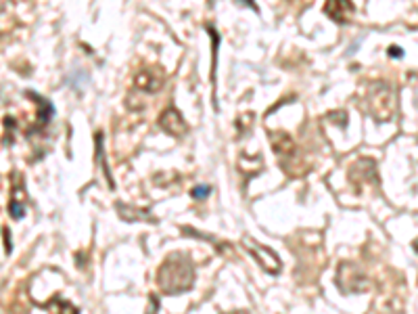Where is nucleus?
Here are the masks:
<instances>
[{
  "mask_svg": "<svg viewBox=\"0 0 418 314\" xmlns=\"http://www.w3.org/2000/svg\"><path fill=\"white\" fill-rule=\"evenodd\" d=\"M157 283L165 293L172 295L188 291L195 283L193 264L184 256H170L157 270Z\"/></svg>",
  "mask_w": 418,
  "mask_h": 314,
  "instance_id": "f257e3e1",
  "label": "nucleus"
},
{
  "mask_svg": "<svg viewBox=\"0 0 418 314\" xmlns=\"http://www.w3.org/2000/svg\"><path fill=\"white\" fill-rule=\"evenodd\" d=\"M395 109V101H393V93L389 86L379 84L376 86V93L370 95V103H368V113L374 117V120L385 122L393 115Z\"/></svg>",
  "mask_w": 418,
  "mask_h": 314,
  "instance_id": "f03ea898",
  "label": "nucleus"
},
{
  "mask_svg": "<svg viewBox=\"0 0 418 314\" xmlns=\"http://www.w3.org/2000/svg\"><path fill=\"white\" fill-rule=\"evenodd\" d=\"M339 287L345 293H358L368 287V279L356 264H343L339 268Z\"/></svg>",
  "mask_w": 418,
  "mask_h": 314,
  "instance_id": "7ed1b4c3",
  "label": "nucleus"
},
{
  "mask_svg": "<svg viewBox=\"0 0 418 314\" xmlns=\"http://www.w3.org/2000/svg\"><path fill=\"white\" fill-rule=\"evenodd\" d=\"M324 13L337 23H347L349 17L354 15V5L349 0H326Z\"/></svg>",
  "mask_w": 418,
  "mask_h": 314,
  "instance_id": "20e7f679",
  "label": "nucleus"
},
{
  "mask_svg": "<svg viewBox=\"0 0 418 314\" xmlns=\"http://www.w3.org/2000/svg\"><path fill=\"white\" fill-rule=\"evenodd\" d=\"M247 243H249L247 247L256 254V258L262 262V266H264L268 272H272V274H274V272H278V270H280V260H278V256H276L272 250H268L266 245H256L254 241H247Z\"/></svg>",
  "mask_w": 418,
  "mask_h": 314,
  "instance_id": "39448f33",
  "label": "nucleus"
},
{
  "mask_svg": "<svg viewBox=\"0 0 418 314\" xmlns=\"http://www.w3.org/2000/svg\"><path fill=\"white\" fill-rule=\"evenodd\" d=\"M159 124H161L167 132H170V134H184V132H186V124H184V120H182L180 113H178L176 109H167V111L161 115Z\"/></svg>",
  "mask_w": 418,
  "mask_h": 314,
  "instance_id": "423d86ee",
  "label": "nucleus"
},
{
  "mask_svg": "<svg viewBox=\"0 0 418 314\" xmlns=\"http://www.w3.org/2000/svg\"><path fill=\"white\" fill-rule=\"evenodd\" d=\"M67 84H69L71 88H75V90H84V86L88 84V73L82 71V69H77L75 73H69Z\"/></svg>",
  "mask_w": 418,
  "mask_h": 314,
  "instance_id": "0eeeda50",
  "label": "nucleus"
},
{
  "mask_svg": "<svg viewBox=\"0 0 418 314\" xmlns=\"http://www.w3.org/2000/svg\"><path fill=\"white\" fill-rule=\"evenodd\" d=\"M209 193H212V189H209V186H205V184H201V186H195V189L190 191V195H193L195 200H205Z\"/></svg>",
  "mask_w": 418,
  "mask_h": 314,
  "instance_id": "6e6552de",
  "label": "nucleus"
},
{
  "mask_svg": "<svg viewBox=\"0 0 418 314\" xmlns=\"http://www.w3.org/2000/svg\"><path fill=\"white\" fill-rule=\"evenodd\" d=\"M402 55H404L402 49H397V47H395V49H393V47L389 49V57H402Z\"/></svg>",
  "mask_w": 418,
  "mask_h": 314,
  "instance_id": "1a4fd4ad",
  "label": "nucleus"
},
{
  "mask_svg": "<svg viewBox=\"0 0 418 314\" xmlns=\"http://www.w3.org/2000/svg\"><path fill=\"white\" fill-rule=\"evenodd\" d=\"M243 5H249V7H254V0H243Z\"/></svg>",
  "mask_w": 418,
  "mask_h": 314,
  "instance_id": "9d476101",
  "label": "nucleus"
}]
</instances>
